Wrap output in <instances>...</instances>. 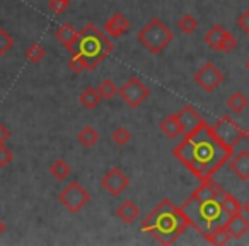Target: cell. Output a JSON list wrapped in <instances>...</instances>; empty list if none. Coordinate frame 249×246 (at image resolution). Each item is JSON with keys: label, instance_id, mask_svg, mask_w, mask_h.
Segmentation results:
<instances>
[{"label": "cell", "instance_id": "obj_10", "mask_svg": "<svg viewBox=\"0 0 249 246\" xmlns=\"http://www.w3.org/2000/svg\"><path fill=\"white\" fill-rule=\"evenodd\" d=\"M101 185H103V188L111 195V197H118L121 191H124L126 188H128L130 178L126 176V174H124L120 168L114 166L103 176Z\"/></svg>", "mask_w": 249, "mask_h": 246}, {"label": "cell", "instance_id": "obj_22", "mask_svg": "<svg viewBox=\"0 0 249 246\" xmlns=\"http://www.w3.org/2000/svg\"><path fill=\"white\" fill-rule=\"evenodd\" d=\"M70 173H72V170H70L69 163L63 159H56L53 161L52 164H50V174H52L55 180L58 181H63L67 180V178L70 176Z\"/></svg>", "mask_w": 249, "mask_h": 246}, {"label": "cell", "instance_id": "obj_18", "mask_svg": "<svg viewBox=\"0 0 249 246\" xmlns=\"http://www.w3.org/2000/svg\"><path fill=\"white\" fill-rule=\"evenodd\" d=\"M203 239L210 243V245L220 246V245H227V243L231 241V234H229L225 224H217L215 227H212L210 231L203 236Z\"/></svg>", "mask_w": 249, "mask_h": 246}, {"label": "cell", "instance_id": "obj_6", "mask_svg": "<svg viewBox=\"0 0 249 246\" xmlns=\"http://www.w3.org/2000/svg\"><path fill=\"white\" fill-rule=\"evenodd\" d=\"M58 202L70 212V214H79V212L90 202V193L79 183V181H70V183L58 193Z\"/></svg>", "mask_w": 249, "mask_h": 246}, {"label": "cell", "instance_id": "obj_20", "mask_svg": "<svg viewBox=\"0 0 249 246\" xmlns=\"http://www.w3.org/2000/svg\"><path fill=\"white\" fill-rule=\"evenodd\" d=\"M101 101H103V97H101L99 91L94 89V87H87V89H84L82 93L79 94V103L82 104L84 108H87V110L96 108Z\"/></svg>", "mask_w": 249, "mask_h": 246}, {"label": "cell", "instance_id": "obj_7", "mask_svg": "<svg viewBox=\"0 0 249 246\" xmlns=\"http://www.w3.org/2000/svg\"><path fill=\"white\" fill-rule=\"evenodd\" d=\"M212 129H213L215 135L218 137V140H220L224 146L231 147V149H234V147L244 139V130H242L229 114H224V116L218 118L217 123L212 125Z\"/></svg>", "mask_w": 249, "mask_h": 246}, {"label": "cell", "instance_id": "obj_31", "mask_svg": "<svg viewBox=\"0 0 249 246\" xmlns=\"http://www.w3.org/2000/svg\"><path fill=\"white\" fill-rule=\"evenodd\" d=\"M69 67H70V70H73L75 74H80V72H84V70H87L86 60L80 55H72V58L69 60Z\"/></svg>", "mask_w": 249, "mask_h": 246}, {"label": "cell", "instance_id": "obj_19", "mask_svg": "<svg viewBox=\"0 0 249 246\" xmlns=\"http://www.w3.org/2000/svg\"><path fill=\"white\" fill-rule=\"evenodd\" d=\"M77 142H79L80 146L90 149V147H94L97 142H99V132H97L94 127L86 125L79 133H77Z\"/></svg>", "mask_w": 249, "mask_h": 246}, {"label": "cell", "instance_id": "obj_24", "mask_svg": "<svg viewBox=\"0 0 249 246\" xmlns=\"http://www.w3.org/2000/svg\"><path fill=\"white\" fill-rule=\"evenodd\" d=\"M227 106L231 108V111H234V113L239 114L248 108V97L237 91V93L231 94V96L227 97Z\"/></svg>", "mask_w": 249, "mask_h": 246}, {"label": "cell", "instance_id": "obj_15", "mask_svg": "<svg viewBox=\"0 0 249 246\" xmlns=\"http://www.w3.org/2000/svg\"><path fill=\"white\" fill-rule=\"evenodd\" d=\"M77 36H79V31H77V29L73 28V24H70V22H63L55 31V38L58 39L60 45L65 46L69 52H72L73 46H75Z\"/></svg>", "mask_w": 249, "mask_h": 246}, {"label": "cell", "instance_id": "obj_36", "mask_svg": "<svg viewBox=\"0 0 249 246\" xmlns=\"http://www.w3.org/2000/svg\"><path fill=\"white\" fill-rule=\"evenodd\" d=\"M242 212H244V214H246V215H248V217H249V198H248V200L244 202V204H242Z\"/></svg>", "mask_w": 249, "mask_h": 246}, {"label": "cell", "instance_id": "obj_4", "mask_svg": "<svg viewBox=\"0 0 249 246\" xmlns=\"http://www.w3.org/2000/svg\"><path fill=\"white\" fill-rule=\"evenodd\" d=\"M114 50V45L104 29H99L92 22H87L77 36L75 46L70 53L80 55L86 60L87 70H94L106 57H109Z\"/></svg>", "mask_w": 249, "mask_h": 246}, {"label": "cell", "instance_id": "obj_3", "mask_svg": "<svg viewBox=\"0 0 249 246\" xmlns=\"http://www.w3.org/2000/svg\"><path fill=\"white\" fill-rule=\"evenodd\" d=\"M190 226L181 207H176L169 198H164L142 221V231L152 236L159 245L169 246L174 245Z\"/></svg>", "mask_w": 249, "mask_h": 246}, {"label": "cell", "instance_id": "obj_38", "mask_svg": "<svg viewBox=\"0 0 249 246\" xmlns=\"http://www.w3.org/2000/svg\"><path fill=\"white\" fill-rule=\"evenodd\" d=\"M244 139H248V142H249V129L244 130Z\"/></svg>", "mask_w": 249, "mask_h": 246}, {"label": "cell", "instance_id": "obj_39", "mask_svg": "<svg viewBox=\"0 0 249 246\" xmlns=\"http://www.w3.org/2000/svg\"><path fill=\"white\" fill-rule=\"evenodd\" d=\"M246 69L249 70V60H248V62H246Z\"/></svg>", "mask_w": 249, "mask_h": 246}, {"label": "cell", "instance_id": "obj_14", "mask_svg": "<svg viewBox=\"0 0 249 246\" xmlns=\"http://www.w3.org/2000/svg\"><path fill=\"white\" fill-rule=\"evenodd\" d=\"M229 168L231 171L242 181L249 180V152L248 151H241L235 156H232L229 159Z\"/></svg>", "mask_w": 249, "mask_h": 246}, {"label": "cell", "instance_id": "obj_16", "mask_svg": "<svg viewBox=\"0 0 249 246\" xmlns=\"http://www.w3.org/2000/svg\"><path fill=\"white\" fill-rule=\"evenodd\" d=\"M116 217L120 221H123L124 224H132V222H135L140 217V208L137 207V204L133 200H124L118 205Z\"/></svg>", "mask_w": 249, "mask_h": 246}, {"label": "cell", "instance_id": "obj_29", "mask_svg": "<svg viewBox=\"0 0 249 246\" xmlns=\"http://www.w3.org/2000/svg\"><path fill=\"white\" fill-rule=\"evenodd\" d=\"M12 46H14V38L4 28H0V57L7 55L12 50Z\"/></svg>", "mask_w": 249, "mask_h": 246}, {"label": "cell", "instance_id": "obj_25", "mask_svg": "<svg viewBox=\"0 0 249 246\" xmlns=\"http://www.w3.org/2000/svg\"><path fill=\"white\" fill-rule=\"evenodd\" d=\"M45 57H46V52L39 43H31V45L28 46V50H26V58L33 63H41L43 60H45Z\"/></svg>", "mask_w": 249, "mask_h": 246}, {"label": "cell", "instance_id": "obj_8", "mask_svg": "<svg viewBox=\"0 0 249 246\" xmlns=\"http://www.w3.org/2000/svg\"><path fill=\"white\" fill-rule=\"evenodd\" d=\"M121 99L128 104L130 108H139L142 103H145L150 96V89L139 79V77H130L126 82L118 91Z\"/></svg>", "mask_w": 249, "mask_h": 246}, {"label": "cell", "instance_id": "obj_32", "mask_svg": "<svg viewBox=\"0 0 249 246\" xmlns=\"http://www.w3.org/2000/svg\"><path fill=\"white\" fill-rule=\"evenodd\" d=\"M12 159H14V152H12L5 144H2V146H0V168L9 166V164L12 163Z\"/></svg>", "mask_w": 249, "mask_h": 246}, {"label": "cell", "instance_id": "obj_27", "mask_svg": "<svg viewBox=\"0 0 249 246\" xmlns=\"http://www.w3.org/2000/svg\"><path fill=\"white\" fill-rule=\"evenodd\" d=\"M97 91H99V94H101V97L103 99H106V101H109V99H113L114 96L118 94V87H116V84L113 82L111 79H106V80H103V82L99 84V87H97Z\"/></svg>", "mask_w": 249, "mask_h": 246}, {"label": "cell", "instance_id": "obj_9", "mask_svg": "<svg viewBox=\"0 0 249 246\" xmlns=\"http://www.w3.org/2000/svg\"><path fill=\"white\" fill-rule=\"evenodd\" d=\"M193 80L200 89L205 91V93H213V91L224 82V74L218 70L217 65H213L212 62H207L205 65H201L200 69L195 72Z\"/></svg>", "mask_w": 249, "mask_h": 246}, {"label": "cell", "instance_id": "obj_26", "mask_svg": "<svg viewBox=\"0 0 249 246\" xmlns=\"http://www.w3.org/2000/svg\"><path fill=\"white\" fill-rule=\"evenodd\" d=\"M178 28H179L181 33H184V35H193L198 29V21L191 14H184L183 18L178 21Z\"/></svg>", "mask_w": 249, "mask_h": 246}, {"label": "cell", "instance_id": "obj_13", "mask_svg": "<svg viewBox=\"0 0 249 246\" xmlns=\"http://www.w3.org/2000/svg\"><path fill=\"white\" fill-rule=\"evenodd\" d=\"M224 224H225V227H227L231 238H234V239H241L242 236L249 232V217L244 215V212L231 215Z\"/></svg>", "mask_w": 249, "mask_h": 246}, {"label": "cell", "instance_id": "obj_37", "mask_svg": "<svg viewBox=\"0 0 249 246\" xmlns=\"http://www.w3.org/2000/svg\"><path fill=\"white\" fill-rule=\"evenodd\" d=\"M5 231H7V227H5V222L0 219V236H4Z\"/></svg>", "mask_w": 249, "mask_h": 246}, {"label": "cell", "instance_id": "obj_30", "mask_svg": "<svg viewBox=\"0 0 249 246\" xmlns=\"http://www.w3.org/2000/svg\"><path fill=\"white\" fill-rule=\"evenodd\" d=\"M235 46H237V39H235L234 36L227 31V33H225V36H224V39H222V43L218 45V52L229 53V52H232Z\"/></svg>", "mask_w": 249, "mask_h": 246}, {"label": "cell", "instance_id": "obj_28", "mask_svg": "<svg viewBox=\"0 0 249 246\" xmlns=\"http://www.w3.org/2000/svg\"><path fill=\"white\" fill-rule=\"evenodd\" d=\"M111 139H113V142L116 144V146L124 147L132 140V133L128 132L126 127H118V129H114L113 133H111Z\"/></svg>", "mask_w": 249, "mask_h": 246}, {"label": "cell", "instance_id": "obj_2", "mask_svg": "<svg viewBox=\"0 0 249 246\" xmlns=\"http://www.w3.org/2000/svg\"><path fill=\"white\" fill-rule=\"evenodd\" d=\"M225 190L215 180H205L200 187L190 195L181 205V210L190 221L191 227H195L203 238L212 227L222 224V197Z\"/></svg>", "mask_w": 249, "mask_h": 246}, {"label": "cell", "instance_id": "obj_12", "mask_svg": "<svg viewBox=\"0 0 249 246\" xmlns=\"http://www.w3.org/2000/svg\"><path fill=\"white\" fill-rule=\"evenodd\" d=\"M130 28H132L130 21L124 18L123 14H120V12L111 16L103 26L104 33H106L107 36H111V38H121V36H124L130 31Z\"/></svg>", "mask_w": 249, "mask_h": 246}, {"label": "cell", "instance_id": "obj_1", "mask_svg": "<svg viewBox=\"0 0 249 246\" xmlns=\"http://www.w3.org/2000/svg\"><path fill=\"white\" fill-rule=\"evenodd\" d=\"M173 156L186 166L200 181L210 180L224 164L234 156V149L224 146L215 135L212 125L205 121L195 132L184 135V139L173 149Z\"/></svg>", "mask_w": 249, "mask_h": 246}, {"label": "cell", "instance_id": "obj_21", "mask_svg": "<svg viewBox=\"0 0 249 246\" xmlns=\"http://www.w3.org/2000/svg\"><path fill=\"white\" fill-rule=\"evenodd\" d=\"M225 33H227V31L224 29V26H220V24L212 26V28L208 29L207 35H205V43H207V45L210 46L212 50L218 52V45H220L222 39H224Z\"/></svg>", "mask_w": 249, "mask_h": 246}, {"label": "cell", "instance_id": "obj_11", "mask_svg": "<svg viewBox=\"0 0 249 246\" xmlns=\"http://www.w3.org/2000/svg\"><path fill=\"white\" fill-rule=\"evenodd\" d=\"M176 114H178V120H179L181 132H183V135H188V133L195 132L198 127H201L205 123V120L201 118V114L198 113L193 106H190V104L183 106Z\"/></svg>", "mask_w": 249, "mask_h": 246}, {"label": "cell", "instance_id": "obj_5", "mask_svg": "<svg viewBox=\"0 0 249 246\" xmlns=\"http://www.w3.org/2000/svg\"><path fill=\"white\" fill-rule=\"evenodd\" d=\"M137 38L150 53L159 55V53H162L169 46V43L174 39V35L169 29V26L164 24L160 19L154 18L140 29Z\"/></svg>", "mask_w": 249, "mask_h": 246}, {"label": "cell", "instance_id": "obj_17", "mask_svg": "<svg viewBox=\"0 0 249 246\" xmlns=\"http://www.w3.org/2000/svg\"><path fill=\"white\" fill-rule=\"evenodd\" d=\"M159 129L160 132L164 133V135L167 137V139H176V137L183 135V132H181V125H179V120H178V114H169V116H166L162 121L159 123Z\"/></svg>", "mask_w": 249, "mask_h": 246}, {"label": "cell", "instance_id": "obj_35", "mask_svg": "<svg viewBox=\"0 0 249 246\" xmlns=\"http://www.w3.org/2000/svg\"><path fill=\"white\" fill-rule=\"evenodd\" d=\"M9 139H11V130H9L4 123H0V146H2V144H7Z\"/></svg>", "mask_w": 249, "mask_h": 246}, {"label": "cell", "instance_id": "obj_23", "mask_svg": "<svg viewBox=\"0 0 249 246\" xmlns=\"http://www.w3.org/2000/svg\"><path fill=\"white\" fill-rule=\"evenodd\" d=\"M222 210H224V214H227L229 217H231V215L241 214L242 204L234 197V195H231V193L225 191L224 197H222Z\"/></svg>", "mask_w": 249, "mask_h": 246}, {"label": "cell", "instance_id": "obj_33", "mask_svg": "<svg viewBox=\"0 0 249 246\" xmlns=\"http://www.w3.org/2000/svg\"><path fill=\"white\" fill-rule=\"evenodd\" d=\"M48 5L55 14H63V12L69 9L70 0H50Z\"/></svg>", "mask_w": 249, "mask_h": 246}, {"label": "cell", "instance_id": "obj_34", "mask_svg": "<svg viewBox=\"0 0 249 246\" xmlns=\"http://www.w3.org/2000/svg\"><path fill=\"white\" fill-rule=\"evenodd\" d=\"M237 26L246 33V35H249V9L248 11H244L237 18Z\"/></svg>", "mask_w": 249, "mask_h": 246}]
</instances>
